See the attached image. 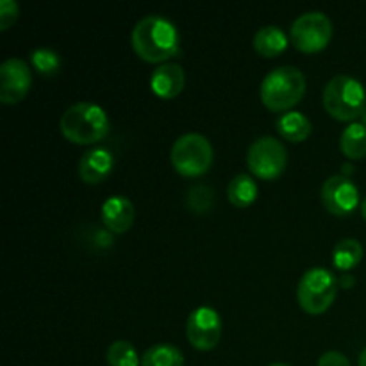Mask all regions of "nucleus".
<instances>
[{
  "label": "nucleus",
  "instance_id": "f8f14e48",
  "mask_svg": "<svg viewBox=\"0 0 366 366\" xmlns=\"http://www.w3.org/2000/svg\"><path fill=\"white\" fill-rule=\"evenodd\" d=\"M114 167V156L107 147H92L79 161V175L88 184H97L111 174Z\"/></svg>",
  "mask_w": 366,
  "mask_h": 366
},
{
  "label": "nucleus",
  "instance_id": "c85d7f7f",
  "mask_svg": "<svg viewBox=\"0 0 366 366\" xmlns=\"http://www.w3.org/2000/svg\"><path fill=\"white\" fill-rule=\"evenodd\" d=\"M360 122H361V124H363L365 127H366V107H365V109H363V113H361V117H360Z\"/></svg>",
  "mask_w": 366,
  "mask_h": 366
},
{
  "label": "nucleus",
  "instance_id": "0eeeda50",
  "mask_svg": "<svg viewBox=\"0 0 366 366\" xmlns=\"http://www.w3.org/2000/svg\"><path fill=\"white\" fill-rule=\"evenodd\" d=\"M288 163L285 143L274 136H259L247 150V164L250 172L261 179H275L282 174Z\"/></svg>",
  "mask_w": 366,
  "mask_h": 366
},
{
  "label": "nucleus",
  "instance_id": "4be33fe9",
  "mask_svg": "<svg viewBox=\"0 0 366 366\" xmlns=\"http://www.w3.org/2000/svg\"><path fill=\"white\" fill-rule=\"evenodd\" d=\"M29 59L41 75H54L61 68V56L50 46H36Z\"/></svg>",
  "mask_w": 366,
  "mask_h": 366
},
{
  "label": "nucleus",
  "instance_id": "423d86ee",
  "mask_svg": "<svg viewBox=\"0 0 366 366\" xmlns=\"http://www.w3.org/2000/svg\"><path fill=\"white\" fill-rule=\"evenodd\" d=\"M338 292V279L324 267L306 270L297 285V299L300 307L311 315H320L335 302Z\"/></svg>",
  "mask_w": 366,
  "mask_h": 366
},
{
  "label": "nucleus",
  "instance_id": "bb28decb",
  "mask_svg": "<svg viewBox=\"0 0 366 366\" xmlns=\"http://www.w3.org/2000/svg\"><path fill=\"white\" fill-rule=\"evenodd\" d=\"M360 366H366V347L363 349V352L360 354Z\"/></svg>",
  "mask_w": 366,
  "mask_h": 366
},
{
  "label": "nucleus",
  "instance_id": "4468645a",
  "mask_svg": "<svg viewBox=\"0 0 366 366\" xmlns=\"http://www.w3.org/2000/svg\"><path fill=\"white\" fill-rule=\"evenodd\" d=\"M186 82L184 68L177 63H163L150 75V88L161 99H174L182 92Z\"/></svg>",
  "mask_w": 366,
  "mask_h": 366
},
{
  "label": "nucleus",
  "instance_id": "dca6fc26",
  "mask_svg": "<svg viewBox=\"0 0 366 366\" xmlns=\"http://www.w3.org/2000/svg\"><path fill=\"white\" fill-rule=\"evenodd\" d=\"M311 120L300 111H285L277 118V131L288 142H304L311 134Z\"/></svg>",
  "mask_w": 366,
  "mask_h": 366
},
{
  "label": "nucleus",
  "instance_id": "20e7f679",
  "mask_svg": "<svg viewBox=\"0 0 366 366\" xmlns=\"http://www.w3.org/2000/svg\"><path fill=\"white\" fill-rule=\"evenodd\" d=\"M324 107L338 120H356L366 107V92L363 82L347 74L329 79L324 88Z\"/></svg>",
  "mask_w": 366,
  "mask_h": 366
},
{
  "label": "nucleus",
  "instance_id": "6ab92c4d",
  "mask_svg": "<svg viewBox=\"0 0 366 366\" xmlns=\"http://www.w3.org/2000/svg\"><path fill=\"white\" fill-rule=\"evenodd\" d=\"M142 366H184V356L175 345L156 343L143 352Z\"/></svg>",
  "mask_w": 366,
  "mask_h": 366
},
{
  "label": "nucleus",
  "instance_id": "aec40b11",
  "mask_svg": "<svg viewBox=\"0 0 366 366\" xmlns=\"http://www.w3.org/2000/svg\"><path fill=\"white\" fill-rule=\"evenodd\" d=\"M363 257V247L356 238H343L332 249V263L345 274L347 270L356 267Z\"/></svg>",
  "mask_w": 366,
  "mask_h": 366
},
{
  "label": "nucleus",
  "instance_id": "2eb2a0df",
  "mask_svg": "<svg viewBox=\"0 0 366 366\" xmlns=\"http://www.w3.org/2000/svg\"><path fill=\"white\" fill-rule=\"evenodd\" d=\"M254 49L264 57H275L288 46V36L279 25H264L254 34Z\"/></svg>",
  "mask_w": 366,
  "mask_h": 366
},
{
  "label": "nucleus",
  "instance_id": "f257e3e1",
  "mask_svg": "<svg viewBox=\"0 0 366 366\" xmlns=\"http://www.w3.org/2000/svg\"><path fill=\"white\" fill-rule=\"evenodd\" d=\"M132 49L149 63H163L179 52V31L163 14L139 18L131 34Z\"/></svg>",
  "mask_w": 366,
  "mask_h": 366
},
{
  "label": "nucleus",
  "instance_id": "cd10ccee",
  "mask_svg": "<svg viewBox=\"0 0 366 366\" xmlns=\"http://www.w3.org/2000/svg\"><path fill=\"white\" fill-rule=\"evenodd\" d=\"M361 214L366 218V197L363 200H361Z\"/></svg>",
  "mask_w": 366,
  "mask_h": 366
},
{
  "label": "nucleus",
  "instance_id": "c756f323",
  "mask_svg": "<svg viewBox=\"0 0 366 366\" xmlns=\"http://www.w3.org/2000/svg\"><path fill=\"white\" fill-rule=\"evenodd\" d=\"M268 366H290V365H286V363H272V365H268Z\"/></svg>",
  "mask_w": 366,
  "mask_h": 366
},
{
  "label": "nucleus",
  "instance_id": "ddd939ff",
  "mask_svg": "<svg viewBox=\"0 0 366 366\" xmlns=\"http://www.w3.org/2000/svg\"><path fill=\"white\" fill-rule=\"evenodd\" d=\"M104 225L114 234L129 231L134 222V206L131 200L124 195H111L104 200L102 209H100Z\"/></svg>",
  "mask_w": 366,
  "mask_h": 366
},
{
  "label": "nucleus",
  "instance_id": "6e6552de",
  "mask_svg": "<svg viewBox=\"0 0 366 366\" xmlns=\"http://www.w3.org/2000/svg\"><path fill=\"white\" fill-rule=\"evenodd\" d=\"M332 36V21L322 11H306L295 18L290 29L292 43L302 52H318Z\"/></svg>",
  "mask_w": 366,
  "mask_h": 366
},
{
  "label": "nucleus",
  "instance_id": "412c9836",
  "mask_svg": "<svg viewBox=\"0 0 366 366\" xmlns=\"http://www.w3.org/2000/svg\"><path fill=\"white\" fill-rule=\"evenodd\" d=\"M109 366H142V357L129 340H117L107 349Z\"/></svg>",
  "mask_w": 366,
  "mask_h": 366
},
{
  "label": "nucleus",
  "instance_id": "a878e982",
  "mask_svg": "<svg viewBox=\"0 0 366 366\" xmlns=\"http://www.w3.org/2000/svg\"><path fill=\"white\" fill-rule=\"evenodd\" d=\"M354 281H356V279H354L352 275L347 274V272H345V274L342 275V279H340V281H338V285H343V286H345V288H350V286L354 285Z\"/></svg>",
  "mask_w": 366,
  "mask_h": 366
},
{
  "label": "nucleus",
  "instance_id": "a211bd4d",
  "mask_svg": "<svg viewBox=\"0 0 366 366\" xmlns=\"http://www.w3.org/2000/svg\"><path fill=\"white\" fill-rule=\"evenodd\" d=\"M340 149L350 159H361L366 156V127L361 122H352L343 129Z\"/></svg>",
  "mask_w": 366,
  "mask_h": 366
},
{
  "label": "nucleus",
  "instance_id": "393cba45",
  "mask_svg": "<svg viewBox=\"0 0 366 366\" xmlns=\"http://www.w3.org/2000/svg\"><path fill=\"white\" fill-rule=\"evenodd\" d=\"M318 366H350L349 357L338 350H327L318 360Z\"/></svg>",
  "mask_w": 366,
  "mask_h": 366
},
{
  "label": "nucleus",
  "instance_id": "9b49d317",
  "mask_svg": "<svg viewBox=\"0 0 366 366\" xmlns=\"http://www.w3.org/2000/svg\"><path fill=\"white\" fill-rule=\"evenodd\" d=\"M32 84V71L21 57H7L0 64V100L4 104H16L29 93Z\"/></svg>",
  "mask_w": 366,
  "mask_h": 366
},
{
  "label": "nucleus",
  "instance_id": "1a4fd4ad",
  "mask_svg": "<svg viewBox=\"0 0 366 366\" xmlns=\"http://www.w3.org/2000/svg\"><path fill=\"white\" fill-rule=\"evenodd\" d=\"M222 336V318L211 306H199L188 315L186 338L195 349L211 350Z\"/></svg>",
  "mask_w": 366,
  "mask_h": 366
},
{
  "label": "nucleus",
  "instance_id": "39448f33",
  "mask_svg": "<svg viewBox=\"0 0 366 366\" xmlns=\"http://www.w3.org/2000/svg\"><path fill=\"white\" fill-rule=\"evenodd\" d=\"M170 159L175 170L184 177H199L213 163V147L200 132H186L174 142Z\"/></svg>",
  "mask_w": 366,
  "mask_h": 366
},
{
  "label": "nucleus",
  "instance_id": "b1692460",
  "mask_svg": "<svg viewBox=\"0 0 366 366\" xmlns=\"http://www.w3.org/2000/svg\"><path fill=\"white\" fill-rule=\"evenodd\" d=\"M18 13H20V7L16 0H2L0 2V31H6L16 20Z\"/></svg>",
  "mask_w": 366,
  "mask_h": 366
},
{
  "label": "nucleus",
  "instance_id": "5701e85b",
  "mask_svg": "<svg viewBox=\"0 0 366 366\" xmlns=\"http://www.w3.org/2000/svg\"><path fill=\"white\" fill-rule=\"evenodd\" d=\"M214 192L206 184H197L188 189L186 193V202L197 213H206L211 206H213Z\"/></svg>",
  "mask_w": 366,
  "mask_h": 366
},
{
  "label": "nucleus",
  "instance_id": "f3484780",
  "mask_svg": "<svg viewBox=\"0 0 366 366\" xmlns=\"http://www.w3.org/2000/svg\"><path fill=\"white\" fill-rule=\"evenodd\" d=\"M257 184L254 181V177L250 174H236L234 177L231 179L227 186V197L231 200V204L238 207H247L256 200L257 197Z\"/></svg>",
  "mask_w": 366,
  "mask_h": 366
},
{
  "label": "nucleus",
  "instance_id": "9d476101",
  "mask_svg": "<svg viewBox=\"0 0 366 366\" xmlns=\"http://www.w3.org/2000/svg\"><path fill=\"white\" fill-rule=\"evenodd\" d=\"M322 202L336 217L352 213L360 204V189L349 175H331L322 184Z\"/></svg>",
  "mask_w": 366,
  "mask_h": 366
},
{
  "label": "nucleus",
  "instance_id": "f03ea898",
  "mask_svg": "<svg viewBox=\"0 0 366 366\" xmlns=\"http://www.w3.org/2000/svg\"><path fill=\"white\" fill-rule=\"evenodd\" d=\"M64 138L77 145L97 143L109 132V117L102 106L89 100L71 104L64 109L59 120Z\"/></svg>",
  "mask_w": 366,
  "mask_h": 366
},
{
  "label": "nucleus",
  "instance_id": "7ed1b4c3",
  "mask_svg": "<svg viewBox=\"0 0 366 366\" xmlns=\"http://www.w3.org/2000/svg\"><path fill=\"white\" fill-rule=\"evenodd\" d=\"M306 93V75L300 68L282 64L274 68L261 81V100L272 111H286L295 106Z\"/></svg>",
  "mask_w": 366,
  "mask_h": 366
}]
</instances>
